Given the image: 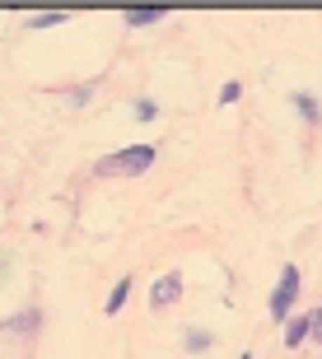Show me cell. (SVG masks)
I'll return each instance as SVG.
<instances>
[{
    "label": "cell",
    "mask_w": 322,
    "mask_h": 359,
    "mask_svg": "<svg viewBox=\"0 0 322 359\" xmlns=\"http://www.w3.org/2000/svg\"><path fill=\"white\" fill-rule=\"evenodd\" d=\"M149 159H154V149H149V145L121 149V154H112V163H103V173H145Z\"/></svg>",
    "instance_id": "6da1fadb"
},
{
    "label": "cell",
    "mask_w": 322,
    "mask_h": 359,
    "mask_svg": "<svg viewBox=\"0 0 322 359\" xmlns=\"http://www.w3.org/2000/svg\"><path fill=\"white\" fill-rule=\"evenodd\" d=\"M295 294H299V271L285 266L281 271V290L271 294V313H276V318H285V313H290V304H295Z\"/></svg>",
    "instance_id": "7a4b0ae2"
},
{
    "label": "cell",
    "mask_w": 322,
    "mask_h": 359,
    "mask_svg": "<svg viewBox=\"0 0 322 359\" xmlns=\"http://www.w3.org/2000/svg\"><path fill=\"white\" fill-rule=\"evenodd\" d=\"M154 19H163L159 5H135V10H126V24H154Z\"/></svg>",
    "instance_id": "3957f363"
},
{
    "label": "cell",
    "mask_w": 322,
    "mask_h": 359,
    "mask_svg": "<svg viewBox=\"0 0 322 359\" xmlns=\"http://www.w3.org/2000/svg\"><path fill=\"white\" fill-rule=\"evenodd\" d=\"M173 294H177V280L173 276H168V280H159V285H154V304H168V299H173Z\"/></svg>",
    "instance_id": "277c9868"
},
{
    "label": "cell",
    "mask_w": 322,
    "mask_h": 359,
    "mask_svg": "<svg viewBox=\"0 0 322 359\" xmlns=\"http://www.w3.org/2000/svg\"><path fill=\"white\" fill-rule=\"evenodd\" d=\"M126 294H131V280H121L117 290H112V299H107V313H121V304H126Z\"/></svg>",
    "instance_id": "5b68a950"
},
{
    "label": "cell",
    "mask_w": 322,
    "mask_h": 359,
    "mask_svg": "<svg viewBox=\"0 0 322 359\" xmlns=\"http://www.w3.org/2000/svg\"><path fill=\"white\" fill-rule=\"evenodd\" d=\"M304 332H309V322H290V332H285V341H290V346H299V341H304Z\"/></svg>",
    "instance_id": "8992f818"
},
{
    "label": "cell",
    "mask_w": 322,
    "mask_h": 359,
    "mask_svg": "<svg viewBox=\"0 0 322 359\" xmlns=\"http://www.w3.org/2000/svg\"><path fill=\"white\" fill-rule=\"evenodd\" d=\"M309 327H313V336H318V341H322V308H318V318H313Z\"/></svg>",
    "instance_id": "52a82bcc"
}]
</instances>
